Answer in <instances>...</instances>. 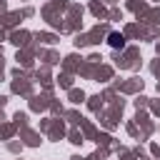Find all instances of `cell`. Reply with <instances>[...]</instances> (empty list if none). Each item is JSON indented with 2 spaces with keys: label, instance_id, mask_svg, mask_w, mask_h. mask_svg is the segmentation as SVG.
<instances>
[{
  "label": "cell",
  "instance_id": "cell-1",
  "mask_svg": "<svg viewBox=\"0 0 160 160\" xmlns=\"http://www.w3.org/2000/svg\"><path fill=\"white\" fill-rule=\"evenodd\" d=\"M110 45L112 48H122V38L120 35H110Z\"/></svg>",
  "mask_w": 160,
  "mask_h": 160
}]
</instances>
